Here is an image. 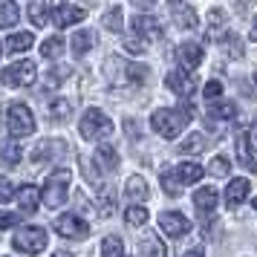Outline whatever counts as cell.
<instances>
[{
  "label": "cell",
  "instance_id": "cell-1",
  "mask_svg": "<svg viewBox=\"0 0 257 257\" xmlns=\"http://www.w3.org/2000/svg\"><path fill=\"white\" fill-rule=\"evenodd\" d=\"M188 121H191V110H182V107H162V110H156L151 116V127L165 136V139H176L182 127H188Z\"/></svg>",
  "mask_w": 257,
  "mask_h": 257
},
{
  "label": "cell",
  "instance_id": "cell-2",
  "mask_svg": "<svg viewBox=\"0 0 257 257\" xmlns=\"http://www.w3.org/2000/svg\"><path fill=\"white\" fill-rule=\"evenodd\" d=\"M67 194H70V171H52L47 176V182H44V191H41V199H44V205L49 208H58L67 202Z\"/></svg>",
  "mask_w": 257,
  "mask_h": 257
},
{
  "label": "cell",
  "instance_id": "cell-3",
  "mask_svg": "<svg viewBox=\"0 0 257 257\" xmlns=\"http://www.w3.org/2000/svg\"><path fill=\"white\" fill-rule=\"evenodd\" d=\"M6 127L15 139H24V136H32L35 133V118H32V110L21 101L9 104V113H6Z\"/></svg>",
  "mask_w": 257,
  "mask_h": 257
},
{
  "label": "cell",
  "instance_id": "cell-4",
  "mask_svg": "<svg viewBox=\"0 0 257 257\" xmlns=\"http://www.w3.org/2000/svg\"><path fill=\"white\" fill-rule=\"evenodd\" d=\"M84 139H107L113 133V121L98 110V107H90L87 113L81 116V124H78Z\"/></svg>",
  "mask_w": 257,
  "mask_h": 257
},
{
  "label": "cell",
  "instance_id": "cell-5",
  "mask_svg": "<svg viewBox=\"0 0 257 257\" xmlns=\"http://www.w3.org/2000/svg\"><path fill=\"white\" fill-rule=\"evenodd\" d=\"M0 81L9 84V87H32L38 81V70H35V61H18L12 67L0 72Z\"/></svg>",
  "mask_w": 257,
  "mask_h": 257
},
{
  "label": "cell",
  "instance_id": "cell-6",
  "mask_svg": "<svg viewBox=\"0 0 257 257\" xmlns=\"http://www.w3.org/2000/svg\"><path fill=\"white\" fill-rule=\"evenodd\" d=\"M12 245L18 248V251H24V254H38V251H44V248H47V231H44V228H38V225L21 228V231L15 234Z\"/></svg>",
  "mask_w": 257,
  "mask_h": 257
},
{
  "label": "cell",
  "instance_id": "cell-7",
  "mask_svg": "<svg viewBox=\"0 0 257 257\" xmlns=\"http://www.w3.org/2000/svg\"><path fill=\"white\" fill-rule=\"evenodd\" d=\"M52 228H55L61 237H72V240H81V237L90 234V225H87L81 217H75V214H61V217H55Z\"/></svg>",
  "mask_w": 257,
  "mask_h": 257
},
{
  "label": "cell",
  "instance_id": "cell-8",
  "mask_svg": "<svg viewBox=\"0 0 257 257\" xmlns=\"http://www.w3.org/2000/svg\"><path fill=\"white\" fill-rule=\"evenodd\" d=\"M165 84H168V90L171 93H176L179 98H191L194 95V90H197V81H194V75L185 70H174L168 78H165Z\"/></svg>",
  "mask_w": 257,
  "mask_h": 257
},
{
  "label": "cell",
  "instance_id": "cell-9",
  "mask_svg": "<svg viewBox=\"0 0 257 257\" xmlns=\"http://www.w3.org/2000/svg\"><path fill=\"white\" fill-rule=\"evenodd\" d=\"M159 228L168 237H185L191 231V220L182 217V214H176V211H165V214H159Z\"/></svg>",
  "mask_w": 257,
  "mask_h": 257
},
{
  "label": "cell",
  "instance_id": "cell-10",
  "mask_svg": "<svg viewBox=\"0 0 257 257\" xmlns=\"http://www.w3.org/2000/svg\"><path fill=\"white\" fill-rule=\"evenodd\" d=\"M84 9L81 6H70V3H58V6H52V26H58V29H67V26L78 24L84 21Z\"/></svg>",
  "mask_w": 257,
  "mask_h": 257
},
{
  "label": "cell",
  "instance_id": "cell-11",
  "mask_svg": "<svg viewBox=\"0 0 257 257\" xmlns=\"http://www.w3.org/2000/svg\"><path fill=\"white\" fill-rule=\"evenodd\" d=\"M179 61H182V70L191 72V70H197L199 64H202V58H205V49L199 47V44H194V41H188V44H182L179 47Z\"/></svg>",
  "mask_w": 257,
  "mask_h": 257
},
{
  "label": "cell",
  "instance_id": "cell-12",
  "mask_svg": "<svg viewBox=\"0 0 257 257\" xmlns=\"http://www.w3.org/2000/svg\"><path fill=\"white\" fill-rule=\"evenodd\" d=\"M133 35L136 38H153V41H159L162 38V26H159V21L156 18H151V15H136L133 18Z\"/></svg>",
  "mask_w": 257,
  "mask_h": 257
},
{
  "label": "cell",
  "instance_id": "cell-13",
  "mask_svg": "<svg viewBox=\"0 0 257 257\" xmlns=\"http://www.w3.org/2000/svg\"><path fill=\"white\" fill-rule=\"evenodd\" d=\"M113 67H118V75L116 81H127V84H142L148 78V67H142V64H124V61H110Z\"/></svg>",
  "mask_w": 257,
  "mask_h": 257
},
{
  "label": "cell",
  "instance_id": "cell-14",
  "mask_svg": "<svg viewBox=\"0 0 257 257\" xmlns=\"http://www.w3.org/2000/svg\"><path fill=\"white\" fill-rule=\"evenodd\" d=\"M248 191H251L248 179H231L228 188H225V202H228V208H240L243 199L248 197Z\"/></svg>",
  "mask_w": 257,
  "mask_h": 257
},
{
  "label": "cell",
  "instance_id": "cell-15",
  "mask_svg": "<svg viewBox=\"0 0 257 257\" xmlns=\"http://www.w3.org/2000/svg\"><path fill=\"white\" fill-rule=\"evenodd\" d=\"M248 142H251V136H248V130H243V133L237 136V159H240V165H243L245 171L257 174V159L251 156V151H248Z\"/></svg>",
  "mask_w": 257,
  "mask_h": 257
},
{
  "label": "cell",
  "instance_id": "cell-16",
  "mask_svg": "<svg viewBox=\"0 0 257 257\" xmlns=\"http://www.w3.org/2000/svg\"><path fill=\"white\" fill-rule=\"evenodd\" d=\"M18 205L26 211V214H32V211H38V205H41V188L35 185H24L21 188V194H18Z\"/></svg>",
  "mask_w": 257,
  "mask_h": 257
},
{
  "label": "cell",
  "instance_id": "cell-17",
  "mask_svg": "<svg viewBox=\"0 0 257 257\" xmlns=\"http://www.w3.org/2000/svg\"><path fill=\"white\" fill-rule=\"evenodd\" d=\"M171 15L176 18V24L182 26V29H194L197 26V12L188 3H171Z\"/></svg>",
  "mask_w": 257,
  "mask_h": 257
},
{
  "label": "cell",
  "instance_id": "cell-18",
  "mask_svg": "<svg viewBox=\"0 0 257 257\" xmlns=\"http://www.w3.org/2000/svg\"><path fill=\"white\" fill-rule=\"evenodd\" d=\"M124 197L136 205V202H145L148 199V182L142 179V176H130L127 185H124Z\"/></svg>",
  "mask_w": 257,
  "mask_h": 257
},
{
  "label": "cell",
  "instance_id": "cell-19",
  "mask_svg": "<svg viewBox=\"0 0 257 257\" xmlns=\"http://www.w3.org/2000/svg\"><path fill=\"white\" fill-rule=\"evenodd\" d=\"M194 205H197L202 214H211V211L217 208V191H214L211 185L199 188L197 194H194Z\"/></svg>",
  "mask_w": 257,
  "mask_h": 257
},
{
  "label": "cell",
  "instance_id": "cell-20",
  "mask_svg": "<svg viewBox=\"0 0 257 257\" xmlns=\"http://www.w3.org/2000/svg\"><path fill=\"white\" fill-rule=\"evenodd\" d=\"M93 162L98 165V171L110 174V171H116V168H118V153L113 151V148H98L95 156H93Z\"/></svg>",
  "mask_w": 257,
  "mask_h": 257
},
{
  "label": "cell",
  "instance_id": "cell-21",
  "mask_svg": "<svg viewBox=\"0 0 257 257\" xmlns=\"http://www.w3.org/2000/svg\"><path fill=\"white\" fill-rule=\"evenodd\" d=\"M29 18H32V24H35V26L52 24V6H49V3L35 0V3H29Z\"/></svg>",
  "mask_w": 257,
  "mask_h": 257
},
{
  "label": "cell",
  "instance_id": "cell-22",
  "mask_svg": "<svg viewBox=\"0 0 257 257\" xmlns=\"http://www.w3.org/2000/svg\"><path fill=\"white\" fill-rule=\"evenodd\" d=\"M35 44V38H32V32H15L9 41H6V52H12V55H21V52H26V49Z\"/></svg>",
  "mask_w": 257,
  "mask_h": 257
},
{
  "label": "cell",
  "instance_id": "cell-23",
  "mask_svg": "<svg viewBox=\"0 0 257 257\" xmlns=\"http://www.w3.org/2000/svg\"><path fill=\"white\" fill-rule=\"evenodd\" d=\"M21 21V9L15 6L12 0H0V29H9Z\"/></svg>",
  "mask_w": 257,
  "mask_h": 257
},
{
  "label": "cell",
  "instance_id": "cell-24",
  "mask_svg": "<svg viewBox=\"0 0 257 257\" xmlns=\"http://www.w3.org/2000/svg\"><path fill=\"white\" fill-rule=\"evenodd\" d=\"M205 148H208V139H205L202 133H191L188 139H182L179 145H176L179 153H202Z\"/></svg>",
  "mask_w": 257,
  "mask_h": 257
},
{
  "label": "cell",
  "instance_id": "cell-25",
  "mask_svg": "<svg viewBox=\"0 0 257 257\" xmlns=\"http://www.w3.org/2000/svg\"><path fill=\"white\" fill-rule=\"evenodd\" d=\"M179 179H182V185H191V182H197V179H202V174H205V168L197 162H182L179 165Z\"/></svg>",
  "mask_w": 257,
  "mask_h": 257
},
{
  "label": "cell",
  "instance_id": "cell-26",
  "mask_svg": "<svg viewBox=\"0 0 257 257\" xmlns=\"http://www.w3.org/2000/svg\"><path fill=\"white\" fill-rule=\"evenodd\" d=\"M93 41H95V35L90 32V29H78V32L72 35L70 47H72V52H75V55H84L87 49L93 47Z\"/></svg>",
  "mask_w": 257,
  "mask_h": 257
},
{
  "label": "cell",
  "instance_id": "cell-27",
  "mask_svg": "<svg viewBox=\"0 0 257 257\" xmlns=\"http://www.w3.org/2000/svg\"><path fill=\"white\" fill-rule=\"evenodd\" d=\"M113 208H116V194H113V188L101 185L98 188V214L101 217H110Z\"/></svg>",
  "mask_w": 257,
  "mask_h": 257
},
{
  "label": "cell",
  "instance_id": "cell-28",
  "mask_svg": "<svg viewBox=\"0 0 257 257\" xmlns=\"http://www.w3.org/2000/svg\"><path fill=\"white\" fill-rule=\"evenodd\" d=\"M208 116L222 118V121H231V118L237 116V107H234L231 101H211L208 104Z\"/></svg>",
  "mask_w": 257,
  "mask_h": 257
},
{
  "label": "cell",
  "instance_id": "cell-29",
  "mask_svg": "<svg viewBox=\"0 0 257 257\" xmlns=\"http://www.w3.org/2000/svg\"><path fill=\"white\" fill-rule=\"evenodd\" d=\"M162 188L168 197H179L182 194V179H179V174H174V171H165L162 174Z\"/></svg>",
  "mask_w": 257,
  "mask_h": 257
},
{
  "label": "cell",
  "instance_id": "cell-30",
  "mask_svg": "<svg viewBox=\"0 0 257 257\" xmlns=\"http://www.w3.org/2000/svg\"><path fill=\"white\" fill-rule=\"evenodd\" d=\"M142 254L145 257H168V248L159 237H148L145 243H142Z\"/></svg>",
  "mask_w": 257,
  "mask_h": 257
},
{
  "label": "cell",
  "instance_id": "cell-31",
  "mask_svg": "<svg viewBox=\"0 0 257 257\" xmlns=\"http://www.w3.org/2000/svg\"><path fill=\"white\" fill-rule=\"evenodd\" d=\"M101 254L104 257H124V243H121V237H104V240H101Z\"/></svg>",
  "mask_w": 257,
  "mask_h": 257
},
{
  "label": "cell",
  "instance_id": "cell-32",
  "mask_svg": "<svg viewBox=\"0 0 257 257\" xmlns=\"http://www.w3.org/2000/svg\"><path fill=\"white\" fill-rule=\"evenodd\" d=\"M64 47H67V44H64L61 38H47V41L41 44V55H44V58H58L61 52H64Z\"/></svg>",
  "mask_w": 257,
  "mask_h": 257
},
{
  "label": "cell",
  "instance_id": "cell-33",
  "mask_svg": "<svg viewBox=\"0 0 257 257\" xmlns=\"http://www.w3.org/2000/svg\"><path fill=\"white\" fill-rule=\"evenodd\" d=\"M124 222H127V225H145V222H148V208L130 205V208L124 211Z\"/></svg>",
  "mask_w": 257,
  "mask_h": 257
},
{
  "label": "cell",
  "instance_id": "cell-34",
  "mask_svg": "<svg viewBox=\"0 0 257 257\" xmlns=\"http://www.w3.org/2000/svg\"><path fill=\"white\" fill-rule=\"evenodd\" d=\"M208 174H214V176H228L231 174V162L225 159V156H214L208 162Z\"/></svg>",
  "mask_w": 257,
  "mask_h": 257
},
{
  "label": "cell",
  "instance_id": "cell-35",
  "mask_svg": "<svg viewBox=\"0 0 257 257\" xmlns=\"http://www.w3.org/2000/svg\"><path fill=\"white\" fill-rule=\"evenodd\" d=\"M104 26L110 32H121V6H113V9L104 15Z\"/></svg>",
  "mask_w": 257,
  "mask_h": 257
},
{
  "label": "cell",
  "instance_id": "cell-36",
  "mask_svg": "<svg viewBox=\"0 0 257 257\" xmlns=\"http://www.w3.org/2000/svg\"><path fill=\"white\" fill-rule=\"evenodd\" d=\"M0 156H3L6 165H15V162H21V148H18L15 142H6V145L0 148Z\"/></svg>",
  "mask_w": 257,
  "mask_h": 257
},
{
  "label": "cell",
  "instance_id": "cell-37",
  "mask_svg": "<svg viewBox=\"0 0 257 257\" xmlns=\"http://www.w3.org/2000/svg\"><path fill=\"white\" fill-rule=\"evenodd\" d=\"M70 110H72L70 101L58 98V101H52V107H49V116L55 118V121H61V118H67V116H70Z\"/></svg>",
  "mask_w": 257,
  "mask_h": 257
},
{
  "label": "cell",
  "instance_id": "cell-38",
  "mask_svg": "<svg viewBox=\"0 0 257 257\" xmlns=\"http://www.w3.org/2000/svg\"><path fill=\"white\" fill-rule=\"evenodd\" d=\"M222 18H225V15H222L220 9H214V12L208 15V21H211V24H208V35L211 38H217L222 32Z\"/></svg>",
  "mask_w": 257,
  "mask_h": 257
},
{
  "label": "cell",
  "instance_id": "cell-39",
  "mask_svg": "<svg viewBox=\"0 0 257 257\" xmlns=\"http://www.w3.org/2000/svg\"><path fill=\"white\" fill-rule=\"evenodd\" d=\"M124 49H127L130 55H145V52H148V47H145V38H127V41H124Z\"/></svg>",
  "mask_w": 257,
  "mask_h": 257
},
{
  "label": "cell",
  "instance_id": "cell-40",
  "mask_svg": "<svg viewBox=\"0 0 257 257\" xmlns=\"http://www.w3.org/2000/svg\"><path fill=\"white\" fill-rule=\"evenodd\" d=\"M12 197H15V188H12V182H9L6 176H0V205H3V202H9Z\"/></svg>",
  "mask_w": 257,
  "mask_h": 257
},
{
  "label": "cell",
  "instance_id": "cell-41",
  "mask_svg": "<svg viewBox=\"0 0 257 257\" xmlns=\"http://www.w3.org/2000/svg\"><path fill=\"white\" fill-rule=\"evenodd\" d=\"M220 93H222L220 81H208L205 84V98H208V101H220Z\"/></svg>",
  "mask_w": 257,
  "mask_h": 257
},
{
  "label": "cell",
  "instance_id": "cell-42",
  "mask_svg": "<svg viewBox=\"0 0 257 257\" xmlns=\"http://www.w3.org/2000/svg\"><path fill=\"white\" fill-rule=\"evenodd\" d=\"M12 225H18V214L0 211V231H6V228H12Z\"/></svg>",
  "mask_w": 257,
  "mask_h": 257
},
{
  "label": "cell",
  "instance_id": "cell-43",
  "mask_svg": "<svg viewBox=\"0 0 257 257\" xmlns=\"http://www.w3.org/2000/svg\"><path fill=\"white\" fill-rule=\"evenodd\" d=\"M182 257H205V254H202L199 248H191V251H185V254H182Z\"/></svg>",
  "mask_w": 257,
  "mask_h": 257
},
{
  "label": "cell",
  "instance_id": "cell-44",
  "mask_svg": "<svg viewBox=\"0 0 257 257\" xmlns=\"http://www.w3.org/2000/svg\"><path fill=\"white\" fill-rule=\"evenodd\" d=\"M248 136H251V142L257 145V124H254V127H248Z\"/></svg>",
  "mask_w": 257,
  "mask_h": 257
},
{
  "label": "cell",
  "instance_id": "cell-45",
  "mask_svg": "<svg viewBox=\"0 0 257 257\" xmlns=\"http://www.w3.org/2000/svg\"><path fill=\"white\" fill-rule=\"evenodd\" d=\"M251 41H257V15H254V24H251Z\"/></svg>",
  "mask_w": 257,
  "mask_h": 257
},
{
  "label": "cell",
  "instance_id": "cell-46",
  "mask_svg": "<svg viewBox=\"0 0 257 257\" xmlns=\"http://www.w3.org/2000/svg\"><path fill=\"white\" fill-rule=\"evenodd\" d=\"M251 205H254V208H257V197H254V202H251Z\"/></svg>",
  "mask_w": 257,
  "mask_h": 257
},
{
  "label": "cell",
  "instance_id": "cell-47",
  "mask_svg": "<svg viewBox=\"0 0 257 257\" xmlns=\"http://www.w3.org/2000/svg\"><path fill=\"white\" fill-rule=\"evenodd\" d=\"M0 55H3V44H0Z\"/></svg>",
  "mask_w": 257,
  "mask_h": 257
},
{
  "label": "cell",
  "instance_id": "cell-48",
  "mask_svg": "<svg viewBox=\"0 0 257 257\" xmlns=\"http://www.w3.org/2000/svg\"><path fill=\"white\" fill-rule=\"evenodd\" d=\"M254 81H257V75H254Z\"/></svg>",
  "mask_w": 257,
  "mask_h": 257
}]
</instances>
